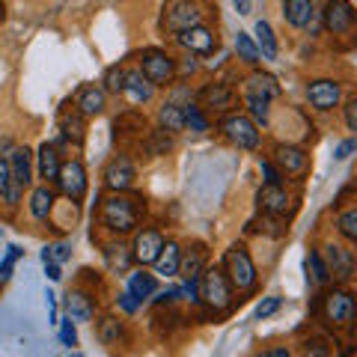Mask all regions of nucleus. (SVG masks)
Returning a JSON list of instances; mask_svg holds the SVG:
<instances>
[{
    "mask_svg": "<svg viewBox=\"0 0 357 357\" xmlns=\"http://www.w3.org/2000/svg\"><path fill=\"white\" fill-rule=\"evenodd\" d=\"M122 81H126V69H119V66L105 72V89L110 93H122Z\"/></svg>",
    "mask_w": 357,
    "mask_h": 357,
    "instance_id": "42",
    "label": "nucleus"
},
{
    "mask_svg": "<svg viewBox=\"0 0 357 357\" xmlns=\"http://www.w3.org/2000/svg\"><path fill=\"white\" fill-rule=\"evenodd\" d=\"M39 176L42 178H48V182H54V178H57V173H60V155H57V149L54 146H48V143H45V146L39 149Z\"/></svg>",
    "mask_w": 357,
    "mask_h": 357,
    "instance_id": "29",
    "label": "nucleus"
},
{
    "mask_svg": "<svg viewBox=\"0 0 357 357\" xmlns=\"http://www.w3.org/2000/svg\"><path fill=\"white\" fill-rule=\"evenodd\" d=\"M66 312H69L72 321H89L96 312V304L86 292H69L66 295Z\"/></svg>",
    "mask_w": 357,
    "mask_h": 357,
    "instance_id": "23",
    "label": "nucleus"
},
{
    "mask_svg": "<svg viewBox=\"0 0 357 357\" xmlns=\"http://www.w3.org/2000/svg\"><path fill=\"white\" fill-rule=\"evenodd\" d=\"M256 203H259L265 215L280 218L289 211V206H292V197L286 194L283 185H265V188H259V194H256Z\"/></svg>",
    "mask_w": 357,
    "mask_h": 357,
    "instance_id": "15",
    "label": "nucleus"
},
{
    "mask_svg": "<svg viewBox=\"0 0 357 357\" xmlns=\"http://www.w3.org/2000/svg\"><path fill=\"white\" fill-rule=\"evenodd\" d=\"M268 357H289V349H271V351H265Z\"/></svg>",
    "mask_w": 357,
    "mask_h": 357,
    "instance_id": "55",
    "label": "nucleus"
},
{
    "mask_svg": "<svg viewBox=\"0 0 357 357\" xmlns=\"http://www.w3.org/2000/svg\"><path fill=\"white\" fill-rule=\"evenodd\" d=\"M236 51H238V60L256 66L259 63V48H256V42L248 36V33H238L236 36Z\"/></svg>",
    "mask_w": 357,
    "mask_h": 357,
    "instance_id": "38",
    "label": "nucleus"
},
{
    "mask_svg": "<svg viewBox=\"0 0 357 357\" xmlns=\"http://www.w3.org/2000/svg\"><path fill=\"white\" fill-rule=\"evenodd\" d=\"M248 93H256V96H262L271 102V98L280 96V84H277V77L268 75V72H253L248 77Z\"/></svg>",
    "mask_w": 357,
    "mask_h": 357,
    "instance_id": "25",
    "label": "nucleus"
},
{
    "mask_svg": "<svg viewBox=\"0 0 357 357\" xmlns=\"http://www.w3.org/2000/svg\"><path fill=\"white\" fill-rule=\"evenodd\" d=\"M51 208H54V191H51L48 185L36 188L33 197H30V215L36 218V220H45V218L51 215Z\"/></svg>",
    "mask_w": 357,
    "mask_h": 357,
    "instance_id": "27",
    "label": "nucleus"
},
{
    "mask_svg": "<svg viewBox=\"0 0 357 357\" xmlns=\"http://www.w3.org/2000/svg\"><path fill=\"white\" fill-rule=\"evenodd\" d=\"M18 256H21V250H18V248H9V253H6L3 265H0V277H9V271H13V265H15Z\"/></svg>",
    "mask_w": 357,
    "mask_h": 357,
    "instance_id": "50",
    "label": "nucleus"
},
{
    "mask_svg": "<svg viewBox=\"0 0 357 357\" xmlns=\"http://www.w3.org/2000/svg\"><path fill=\"white\" fill-rule=\"evenodd\" d=\"M203 268H206V248H203V244H194L188 253L178 256V274L176 277H185V280H191V277H199Z\"/></svg>",
    "mask_w": 357,
    "mask_h": 357,
    "instance_id": "22",
    "label": "nucleus"
},
{
    "mask_svg": "<svg viewBox=\"0 0 357 357\" xmlns=\"http://www.w3.org/2000/svg\"><path fill=\"white\" fill-rule=\"evenodd\" d=\"M128 292L143 301V298H149L158 292V283H155V274H146V271H137V274H131L128 277Z\"/></svg>",
    "mask_w": 357,
    "mask_h": 357,
    "instance_id": "30",
    "label": "nucleus"
},
{
    "mask_svg": "<svg viewBox=\"0 0 357 357\" xmlns=\"http://www.w3.org/2000/svg\"><path fill=\"white\" fill-rule=\"evenodd\" d=\"M321 316H325V321L333 328H349L354 321V295L349 289H333V292H328L325 304H321Z\"/></svg>",
    "mask_w": 357,
    "mask_h": 357,
    "instance_id": "4",
    "label": "nucleus"
},
{
    "mask_svg": "<svg viewBox=\"0 0 357 357\" xmlns=\"http://www.w3.org/2000/svg\"><path fill=\"white\" fill-rule=\"evenodd\" d=\"M194 24H203V13H199L191 0H170V3L164 6V27L170 33L188 30Z\"/></svg>",
    "mask_w": 357,
    "mask_h": 357,
    "instance_id": "6",
    "label": "nucleus"
},
{
    "mask_svg": "<svg viewBox=\"0 0 357 357\" xmlns=\"http://www.w3.org/2000/svg\"><path fill=\"white\" fill-rule=\"evenodd\" d=\"M114 128H116V131H122V134H134V131H143V128H146V116H143L140 110H128V114L116 116Z\"/></svg>",
    "mask_w": 357,
    "mask_h": 357,
    "instance_id": "37",
    "label": "nucleus"
},
{
    "mask_svg": "<svg viewBox=\"0 0 357 357\" xmlns=\"http://www.w3.org/2000/svg\"><path fill=\"white\" fill-rule=\"evenodd\" d=\"M197 69V60H191V63H185L182 66V75H188V72H194Z\"/></svg>",
    "mask_w": 357,
    "mask_h": 357,
    "instance_id": "56",
    "label": "nucleus"
},
{
    "mask_svg": "<svg viewBox=\"0 0 357 357\" xmlns=\"http://www.w3.org/2000/svg\"><path fill=\"white\" fill-rule=\"evenodd\" d=\"M122 96L128 98L131 105H149L155 96V86L149 84V77L143 75L140 69L126 72V81H122Z\"/></svg>",
    "mask_w": 357,
    "mask_h": 357,
    "instance_id": "16",
    "label": "nucleus"
},
{
    "mask_svg": "<svg viewBox=\"0 0 357 357\" xmlns=\"http://www.w3.org/2000/svg\"><path fill=\"white\" fill-rule=\"evenodd\" d=\"M232 292H236V289L227 280L223 268H203V271H199V301H206L208 310H215V312L229 310L232 298H236Z\"/></svg>",
    "mask_w": 357,
    "mask_h": 357,
    "instance_id": "2",
    "label": "nucleus"
},
{
    "mask_svg": "<svg viewBox=\"0 0 357 357\" xmlns=\"http://www.w3.org/2000/svg\"><path fill=\"white\" fill-rule=\"evenodd\" d=\"M45 307H48V312H51V321H57V304H54L51 292H45Z\"/></svg>",
    "mask_w": 357,
    "mask_h": 357,
    "instance_id": "53",
    "label": "nucleus"
},
{
    "mask_svg": "<svg viewBox=\"0 0 357 357\" xmlns=\"http://www.w3.org/2000/svg\"><path fill=\"white\" fill-rule=\"evenodd\" d=\"M146 149H149V155H167V152L173 149V140L167 137V131L161 128V131H155L152 137H149V146Z\"/></svg>",
    "mask_w": 357,
    "mask_h": 357,
    "instance_id": "40",
    "label": "nucleus"
},
{
    "mask_svg": "<svg viewBox=\"0 0 357 357\" xmlns=\"http://www.w3.org/2000/svg\"><path fill=\"white\" fill-rule=\"evenodd\" d=\"M134 178H137V170H134L128 155H116V158L105 167V185L110 188V191H119V194L131 191Z\"/></svg>",
    "mask_w": 357,
    "mask_h": 357,
    "instance_id": "10",
    "label": "nucleus"
},
{
    "mask_svg": "<svg viewBox=\"0 0 357 357\" xmlns=\"http://www.w3.org/2000/svg\"><path fill=\"white\" fill-rule=\"evenodd\" d=\"M182 119H185V128H191V131H197V134L208 131V119H206V114H203V107L194 105V102L182 105Z\"/></svg>",
    "mask_w": 357,
    "mask_h": 357,
    "instance_id": "36",
    "label": "nucleus"
},
{
    "mask_svg": "<svg viewBox=\"0 0 357 357\" xmlns=\"http://www.w3.org/2000/svg\"><path fill=\"white\" fill-rule=\"evenodd\" d=\"M259 170H262V176H265V185H280V182H283L280 170H277L271 161H259Z\"/></svg>",
    "mask_w": 357,
    "mask_h": 357,
    "instance_id": "46",
    "label": "nucleus"
},
{
    "mask_svg": "<svg viewBox=\"0 0 357 357\" xmlns=\"http://www.w3.org/2000/svg\"><path fill=\"white\" fill-rule=\"evenodd\" d=\"M98 340H102L105 345H119L122 340H126V328H122V321L116 316H105L102 321H98Z\"/></svg>",
    "mask_w": 357,
    "mask_h": 357,
    "instance_id": "31",
    "label": "nucleus"
},
{
    "mask_svg": "<svg viewBox=\"0 0 357 357\" xmlns=\"http://www.w3.org/2000/svg\"><path fill=\"white\" fill-rule=\"evenodd\" d=\"M342 98V86L337 81H328V77H321V81H312L307 86V102L319 110H333L340 105Z\"/></svg>",
    "mask_w": 357,
    "mask_h": 357,
    "instance_id": "14",
    "label": "nucleus"
},
{
    "mask_svg": "<svg viewBox=\"0 0 357 357\" xmlns=\"http://www.w3.org/2000/svg\"><path fill=\"white\" fill-rule=\"evenodd\" d=\"M220 131L227 134V137L236 143L238 149H256V146H259V131H256V122L250 116H244V114L223 116Z\"/></svg>",
    "mask_w": 357,
    "mask_h": 357,
    "instance_id": "5",
    "label": "nucleus"
},
{
    "mask_svg": "<svg viewBox=\"0 0 357 357\" xmlns=\"http://www.w3.org/2000/svg\"><path fill=\"white\" fill-rule=\"evenodd\" d=\"M140 72L149 77L152 86H167L176 77V60L170 57V54L152 48V51L143 54V69Z\"/></svg>",
    "mask_w": 357,
    "mask_h": 357,
    "instance_id": "8",
    "label": "nucleus"
},
{
    "mask_svg": "<svg viewBox=\"0 0 357 357\" xmlns=\"http://www.w3.org/2000/svg\"><path fill=\"white\" fill-rule=\"evenodd\" d=\"M199 102H203V107L227 110L232 105V89L227 84H208L203 93H199Z\"/></svg>",
    "mask_w": 357,
    "mask_h": 357,
    "instance_id": "26",
    "label": "nucleus"
},
{
    "mask_svg": "<svg viewBox=\"0 0 357 357\" xmlns=\"http://www.w3.org/2000/svg\"><path fill=\"white\" fill-rule=\"evenodd\" d=\"M304 265H307V280L312 286H328L331 283V274H328V265H325V259H321V253H307Z\"/></svg>",
    "mask_w": 357,
    "mask_h": 357,
    "instance_id": "32",
    "label": "nucleus"
},
{
    "mask_svg": "<svg viewBox=\"0 0 357 357\" xmlns=\"http://www.w3.org/2000/svg\"><path fill=\"white\" fill-rule=\"evenodd\" d=\"M321 21H325V27L333 36H345V33H351V27H354V6L349 0H328Z\"/></svg>",
    "mask_w": 357,
    "mask_h": 357,
    "instance_id": "11",
    "label": "nucleus"
},
{
    "mask_svg": "<svg viewBox=\"0 0 357 357\" xmlns=\"http://www.w3.org/2000/svg\"><path fill=\"white\" fill-rule=\"evenodd\" d=\"M137 220H140L137 199L122 197L119 191H116V197L105 199V206H102V223H105L110 232H116V236H128V232H134V227H137Z\"/></svg>",
    "mask_w": 357,
    "mask_h": 357,
    "instance_id": "1",
    "label": "nucleus"
},
{
    "mask_svg": "<svg viewBox=\"0 0 357 357\" xmlns=\"http://www.w3.org/2000/svg\"><path fill=\"white\" fill-rule=\"evenodd\" d=\"M312 15H316V9H312V0H283V18L289 21L292 27H310Z\"/></svg>",
    "mask_w": 357,
    "mask_h": 357,
    "instance_id": "21",
    "label": "nucleus"
},
{
    "mask_svg": "<svg viewBox=\"0 0 357 357\" xmlns=\"http://www.w3.org/2000/svg\"><path fill=\"white\" fill-rule=\"evenodd\" d=\"M54 182H57L60 194L75 199V203L86 197V170H84L81 161H66V164H60V173H57Z\"/></svg>",
    "mask_w": 357,
    "mask_h": 357,
    "instance_id": "7",
    "label": "nucleus"
},
{
    "mask_svg": "<svg viewBox=\"0 0 357 357\" xmlns=\"http://www.w3.org/2000/svg\"><path fill=\"white\" fill-rule=\"evenodd\" d=\"M75 107L81 110L84 116H98L107 107V93L96 84H86V86H81V93H77Z\"/></svg>",
    "mask_w": 357,
    "mask_h": 357,
    "instance_id": "19",
    "label": "nucleus"
},
{
    "mask_svg": "<svg viewBox=\"0 0 357 357\" xmlns=\"http://www.w3.org/2000/svg\"><path fill=\"white\" fill-rule=\"evenodd\" d=\"M354 149H357V143H354V140H342L340 146L333 149V158H337V161H345V158H349V155H351Z\"/></svg>",
    "mask_w": 357,
    "mask_h": 357,
    "instance_id": "49",
    "label": "nucleus"
},
{
    "mask_svg": "<svg viewBox=\"0 0 357 357\" xmlns=\"http://www.w3.org/2000/svg\"><path fill=\"white\" fill-rule=\"evenodd\" d=\"M84 119L86 116L81 114V110L66 105L60 110V131H63V137L72 140V143H84V134H86V122Z\"/></svg>",
    "mask_w": 357,
    "mask_h": 357,
    "instance_id": "20",
    "label": "nucleus"
},
{
    "mask_svg": "<svg viewBox=\"0 0 357 357\" xmlns=\"http://www.w3.org/2000/svg\"><path fill=\"white\" fill-rule=\"evenodd\" d=\"M164 248V236L158 229H140L134 236V248H131V259L140 265H152L158 259V253Z\"/></svg>",
    "mask_w": 357,
    "mask_h": 357,
    "instance_id": "12",
    "label": "nucleus"
},
{
    "mask_svg": "<svg viewBox=\"0 0 357 357\" xmlns=\"http://www.w3.org/2000/svg\"><path fill=\"white\" fill-rule=\"evenodd\" d=\"M274 161L280 164V170L289 173V176H304L307 173V152L301 146H277L274 149Z\"/></svg>",
    "mask_w": 357,
    "mask_h": 357,
    "instance_id": "18",
    "label": "nucleus"
},
{
    "mask_svg": "<svg viewBox=\"0 0 357 357\" xmlns=\"http://www.w3.org/2000/svg\"><path fill=\"white\" fill-rule=\"evenodd\" d=\"M158 122H161V128H164V131H170V134L185 131L182 105H176V102H167V105L161 107V114H158Z\"/></svg>",
    "mask_w": 357,
    "mask_h": 357,
    "instance_id": "33",
    "label": "nucleus"
},
{
    "mask_svg": "<svg viewBox=\"0 0 357 357\" xmlns=\"http://www.w3.org/2000/svg\"><path fill=\"white\" fill-rule=\"evenodd\" d=\"M256 36H259V42H256V48H259V57L265 60H277V36L268 21H256Z\"/></svg>",
    "mask_w": 357,
    "mask_h": 357,
    "instance_id": "28",
    "label": "nucleus"
},
{
    "mask_svg": "<svg viewBox=\"0 0 357 357\" xmlns=\"http://www.w3.org/2000/svg\"><path fill=\"white\" fill-rule=\"evenodd\" d=\"M244 105H248L250 116L256 119V126H268V119H271V102L256 93H244Z\"/></svg>",
    "mask_w": 357,
    "mask_h": 357,
    "instance_id": "35",
    "label": "nucleus"
},
{
    "mask_svg": "<svg viewBox=\"0 0 357 357\" xmlns=\"http://www.w3.org/2000/svg\"><path fill=\"white\" fill-rule=\"evenodd\" d=\"M280 304H283V298H265V301H259L256 304V319H268V316H274L277 310H280Z\"/></svg>",
    "mask_w": 357,
    "mask_h": 357,
    "instance_id": "43",
    "label": "nucleus"
},
{
    "mask_svg": "<svg viewBox=\"0 0 357 357\" xmlns=\"http://www.w3.org/2000/svg\"><path fill=\"white\" fill-rule=\"evenodd\" d=\"M176 42L182 45L185 51H191V54H211V51L218 48V36L208 27H203V24H194V27H188V30H178L176 33Z\"/></svg>",
    "mask_w": 357,
    "mask_h": 357,
    "instance_id": "13",
    "label": "nucleus"
},
{
    "mask_svg": "<svg viewBox=\"0 0 357 357\" xmlns=\"http://www.w3.org/2000/svg\"><path fill=\"white\" fill-rule=\"evenodd\" d=\"M325 265L333 283H349L354 277V253L349 248H340V244H328L325 248Z\"/></svg>",
    "mask_w": 357,
    "mask_h": 357,
    "instance_id": "9",
    "label": "nucleus"
},
{
    "mask_svg": "<svg viewBox=\"0 0 357 357\" xmlns=\"http://www.w3.org/2000/svg\"><path fill=\"white\" fill-rule=\"evenodd\" d=\"M66 259H69V248H66V244H48V248L42 250V262H57V265H63Z\"/></svg>",
    "mask_w": 357,
    "mask_h": 357,
    "instance_id": "41",
    "label": "nucleus"
},
{
    "mask_svg": "<svg viewBox=\"0 0 357 357\" xmlns=\"http://www.w3.org/2000/svg\"><path fill=\"white\" fill-rule=\"evenodd\" d=\"M119 307H122V310H126V312H137V307H140V301H137V298H134L131 292H122V295H119Z\"/></svg>",
    "mask_w": 357,
    "mask_h": 357,
    "instance_id": "51",
    "label": "nucleus"
},
{
    "mask_svg": "<svg viewBox=\"0 0 357 357\" xmlns=\"http://www.w3.org/2000/svg\"><path fill=\"white\" fill-rule=\"evenodd\" d=\"M122 250H126V248H119V256H116V248H107V250H105L107 262L114 265V268H116V265H119V268H128V262H131V256H128V253H122Z\"/></svg>",
    "mask_w": 357,
    "mask_h": 357,
    "instance_id": "47",
    "label": "nucleus"
},
{
    "mask_svg": "<svg viewBox=\"0 0 357 357\" xmlns=\"http://www.w3.org/2000/svg\"><path fill=\"white\" fill-rule=\"evenodd\" d=\"M9 173H13V182L21 188L33 182V152L27 146H13V152H9Z\"/></svg>",
    "mask_w": 357,
    "mask_h": 357,
    "instance_id": "17",
    "label": "nucleus"
},
{
    "mask_svg": "<svg viewBox=\"0 0 357 357\" xmlns=\"http://www.w3.org/2000/svg\"><path fill=\"white\" fill-rule=\"evenodd\" d=\"M337 227H340V232L349 241H357V208L351 206V208H345V211H340V218H337Z\"/></svg>",
    "mask_w": 357,
    "mask_h": 357,
    "instance_id": "39",
    "label": "nucleus"
},
{
    "mask_svg": "<svg viewBox=\"0 0 357 357\" xmlns=\"http://www.w3.org/2000/svg\"><path fill=\"white\" fill-rule=\"evenodd\" d=\"M345 126L351 131H357V98H349V102H345Z\"/></svg>",
    "mask_w": 357,
    "mask_h": 357,
    "instance_id": "48",
    "label": "nucleus"
},
{
    "mask_svg": "<svg viewBox=\"0 0 357 357\" xmlns=\"http://www.w3.org/2000/svg\"><path fill=\"white\" fill-rule=\"evenodd\" d=\"M178 256H182V248H178L176 241H164V248L158 253V259H155V274L161 277H176L178 274Z\"/></svg>",
    "mask_w": 357,
    "mask_h": 357,
    "instance_id": "24",
    "label": "nucleus"
},
{
    "mask_svg": "<svg viewBox=\"0 0 357 357\" xmlns=\"http://www.w3.org/2000/svg\"><path fill=\"white\" fill-rule=\"evenodd\" d=\"M223 274H227V280L232 283V289H238V292H250L256 286V265L244 244H232V248L223 253Z\"/></svg>",
    "mask_w": 357,
    "mask_h": 357,
    "instance_id": "3",
    "label": "nucleus"
},
{
    "mask_svg": "<svg viewBox=\"0 0 357 357\" xmlns=\"http://www.w3.org/2000/svg\"><path fill=\"white\" fill-rule=\"evenodd\" d=\"M238 9V15H250V6H253V0H232Z\"/></svg>",
    "mask_w": 357,
    "mask_h": 357,
    "instance_id": "54",
    "label": "nucleus"
},
{
    "mask_svg": "<svg viewBox=\"0 0 357 357\" xmlns=\"http://www.w3.org/2000/svg\"><path fill=\"white\" fill-rule=\"evenodd\" d=\"M178 295H185V301H191V304H199V277H191V280L178 289Z\"/></svg>",
    "mask_w": 357,
    "mask_h": 357,
    "instance_id": "45",
    "label": "nucleus"
},
{
    "mask_svg": "<svg viewBox=\"0 0 357 357\" xmlns=\"http://www.w3.org/2000/svg\"><path fill=\"white\" fill-rule=\"evenodd\" d=\"M21 191H24V188L13 182V173H9V161L0 158V197H6V203L15 206L18 199H21Z\"/></svg>",
    "mask_w": 357,
    "mask_h": 357,
    "instance_id": "34",
    "label": "nucleus"
},
{
    "mask_svg": "<svg viewBox=\"0 0 357 357\" xmlns=\"http://www.w3.org/2000/svg\"><path fill=\"white\" fill-rule=\"evenodd\" d=\"M45 274H48L54 283L63 280V271H60V265H57V262H45Z\"/></svg>",
    "mask_w": 357,
    "mask_h": 357,
    "instance_id": "52",
    "label": "nucleus"
},
{
    "mask_svg": "<svg viewBox=\"0 0 357 357\" xmlns=\"http://www.w3.org/2000/svg\"><path fill=\"white\" fill-rule=\"evenodd\" d=\"M60 342L63 345H77V331H75V321L72 319H63V325H60Z\"/></svg>",
    "mask_w": 357,
    "mask_h": 357,
    "instance_id": "44",
    "label": "nucleus"
}]
</instances>
